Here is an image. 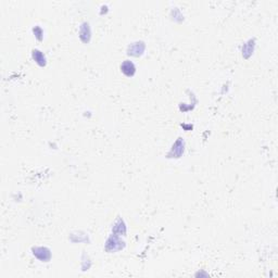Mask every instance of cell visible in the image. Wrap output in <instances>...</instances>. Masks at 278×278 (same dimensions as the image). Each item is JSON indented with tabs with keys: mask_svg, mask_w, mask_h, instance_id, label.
I'll return each instance as SVG.
<instances>
[{
	"mask_svg": "<svg viewBox=\"0 0 278 278\" xmlns=\"http://www.w3.org/2000/svg\"><path fill=\"white\" fill-rule=\"evenodd\" d=\"M34 58H35L36 60H37V62L38 63H40V64H44L45 63V58H44V55L41 54V53L39 52V51H34Z\"/></svg>",
	"mask_w": 278,
	"mask_h": 278,
	"instance_id": "2",
	"label": "cell"
},
{
	"mask_svg": "<svg viewBox=\"0 0 278 278\" xmlns=\"http://www.w3.org/2000/svg\"><path fill=\"white\" fill-rule=\"evenodd\" d=\"M122 71L126 74V75H132L135 72V67H134V64L129 61H126L123 63L122 65Z\"/></svg>",
	"mask_w": 278,
	"mask_h": 278,
	"instance_id": "1",
	"label": "cell"
}]
</instances>
